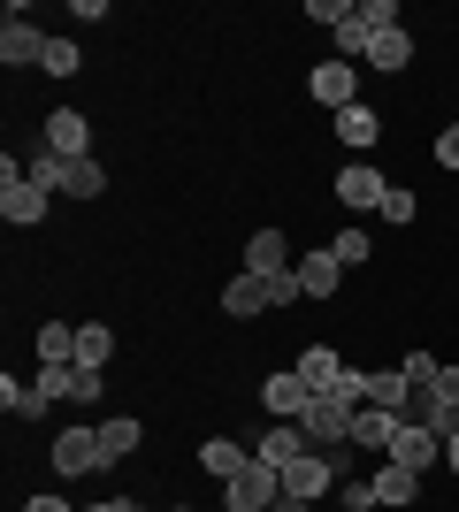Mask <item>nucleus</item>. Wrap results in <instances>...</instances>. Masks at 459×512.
Instances as JSON below:
<instances>
[{
  "mask_svg": "<svg viewBox=\"0 0 459 512\" xmlns=\"http://www.w3.org/2000/svg\"><path fill=\"white\" fill-rule=\"evenodd\" d=\"M0 214H8V230H39L46 214H54V199H46L31 176H16V153L0 161Z\"/></svg>",
  "mask_w": 459,
  "mask_h": 512,
  "instance_id": "1",
  "label": "nucleus"
},
{
  "mask_svg": "<svg viewBox=\"0 0 459 512\" xmlns=\"http://www.w3.org/2000/svg\"><path fill=\"white\" fill-rule=\"evenodd\" d=\"M276 505H284V474L261 467V459H253L238 482H222V512H276Z\"/></svg>",
  "mask_w": 459,
  "mask_h": 512,
  "instance_id": "2",
  "label": "nucleus"
},
{
  "mask_svg": "<svg viewBox=\"0 0 459 512\" xmlns=\"http://www.w3.org/2000/svg\"><path fill=\"white\" fill-rule=\"evenodd\" d=\"M337 482H345V474H337L329 451H306V459H291V467H284V497H291V505H322Z\"/></svg>",
  "mask_w": 459,
  "mask_h": 512,
  "instance_id": "3",
  "label": "nucleus"
},
{
  "mask_svg": "<svg viewBox=\"0 0 459 512\" xmlns=\"http://www.w3.org/2000/svg\"><path fill=\"white\" fill-rule=\"evenodd\" d=\"M299 428H306V444H314V451H345V444H352V406L322 390V398L299 413Z\"/></svg>",
  "mask_w": 459,
  "mask_h": 512,
  "instance_id": "4",
  "label": "nucleus"
},
{
  "mask_svg": "<svg viewBox=\"0 0 459 512\" xmlns=\"http://www.w3.org/2000/svg\"><path fill=\"white\" fill-rule=\"evenodd\" d=\"M108 467V444H100V428H62V436H54V474H100Z\"/></svg>",
  "mask_w": 459,
  "mask_h": 512,
  "instance_id": "5",
  "label": "nucleus"
},
{
  "mask_svg": "<svg viewBox=\"0 0 459 512\" xmlns=\"http://www.w3.org/2000/svg\"><path fill=\"white\" fill-rule=\"evenodd\" d=\"M329 192H337V207H345V214H375V207H383V192H391V184H383V169H368V161H345Z\"/></svg>",
  "mask_w": 459,
  "mask_h": 512,
  "instance_id": "6",
  "label": "nucleus"
},
{
  "mask_svg": "<svg viewBox=\"0 0 459 512\" xmlns=\"http://www.w3.org/2000/svg\"><path fill=\"white\" fill-rule=\"evenodd\" d=\"M314 398H322V390L306 383L299 367H284V375H268V383H261V406L276 413V421H299V413L314 406Z\"/></svg>",
  "mask_w": 459,
  "mask_h": 512,
  "instance_id": "7",
  "label": "nucleus"
},
{
  "mask_svg": "<svg viewBox=\"0 0 459 512\" xmlns=\"http://www.w3.org/2000/svg\"><path fill=\"white\" fill-rule=\"evenodd\" d=\"M306 92H314L329 115H345V107H360V69L352 62H322L314 77H306Z\"/></svg>",
  "mask_w": 459,
  "mask_h": 512,
  "instance_id": "8",
  "label": "nucleus"
},
{
  "mask_svg": "<svg viewBox=\"0 0 459 512\" xmlns=\"http://www.w3.org/2000/svg\"><path fill=\"white\" fill-rule=\"evenodd\" d=\"M0 62H8V69L46 62V31H39V23H23V8H8V16H0Z\"/></svg>",
  "mask_w": 459,
  "mask_h": 512,
  "instance_id": "9",
  "label": "nucleus"
},
{
  "mask_svg": "<svg viewBox=\"0 0 459 512\" xmlns=\"http://www.w3.org/2000/svg\"><path fill=\"white\" fill-rule=\"evenodd\" d=\"M383 459H391V467L429 474V467H444V436H437V428H414V421H406V428H398V444L383 451Z\"/></svg>",
  "mask_w": 459,
  "mask_h": 512,
  "instance_id": "10",
  "label": "nucleus"
},
{
  "mask_svg": "<svg viewBox=\"0 0 459 512\" xmlns=\"http://www.w3.org/2000/svg\"><path fill=\"white\" fill-rule=\"evenodd\" d=\"M46 153H62V161H92V123L77 107H54L46 115Z\"/></svg>",
  "mask_w": 459,
  "mask_h": 512,
  "instance_id": "11",
  "label": "nucleus"
},
{
  "mask_svg": "<svg viewBox=\"0 0 459 512\" xmlns=\"http://www.w3.org/2000/svg\"><path fill=\"white\" fill-rule=\"evenodd\" d=\"M306 451H314V444H306V428H299V421H276V428H261V444H253V459L284 474L291 459H306Z\"/></svg>",
  "mask_w": 459,
  "mask_h": 512,
  "instance_id": "12",
  "label": "nucleus"
},
{
  "mask_svg": "<svg viewBox=\"0 0 459 512\" xmlns=\"http://www.w3.org/2000/svg\"><path fill=\"white\" fill-rule=\"evenodd\" d=\"M284 268H291V237L261 222V230L245 237V276H284Z\"/></svg>",
  "mask_w": 459,
  "mask_h": 512,
  "instance_id": "13",
  "label": "nucleus"
},
{
  "mask_svg": "<svg viewBox=\"0 0 459 512\" xmlns=\"http://www.w3.org/2000/svg\"><path fill=\"white\" fill-rule=\"evenodd\" d=\"M398 428H406L398 413H383V406H360V413H352V451H375V459H383V451L398 444Z\"/></svg>",
  "mask_w": 459,
  "mask_h": 512,
  "instance_id": "14",
  "label": "nucleus"
},
{
  "mask_svg": "<svg viewBox=\"0 0 459 512\" xmlns=\"http://www.w3.org/2000/svg\"><path fill=\"white\" fill-rule=\"evenodd\" d=\"M222 314H230V321L276 314V306H268V283H261V276H230V283H222Z\"/></svg>",
  "mask_w": 459,
  "mask_h": 512,
  "instance_id": "15",
  "label": "nucleus"
},
{
  "mask_svg": "<svg viewBox=\"0 0 459 512\" xmlns=\"http://www.w3.org/2000/svg\"><path fill=\"white\" fill-rule=\"evenodd\" d=\"M291 268H299V291L306 299H329V291H337V283H345V268H337V253H306V260H291Z\"/></svg>",
  "mask_w": 459,
  "mask_h": 512,
  "instance_id": "16",
  "label": "nucleus"
},
{
  "mask_svg": "<svg viewBox=\"0 0 459 512\" xmlns=\"http://www.w3.org/2000/svg\"><path fill=\"white\" fill-rule=\"evenodd\" d=\"M368 62L383 69V77H398V69L414 62V31H406V23H398V31H375V39H368Z\"/></svg>",
  "mask_w": 459,
  "mask_h": 512,
  "instance_id": "17",
  "label": "nucleus"
},
{
  "mask_svg": "<svg viewBox=\"0 0 459 512\" xmlns=\"http://www.w3.org/2000/svg\"><path fill=\"white\" fill-rule=\"evenodd\" d=\"M46 406H54V398H46L39 383H16V375H0V413H8V421H39Z\"/></svg>",
  "mask_w": 459,
  "mask_h": 512,
  "instance_id": "18",
  "label": "nucleus"
},
{
  "mask_svg": "<svg viewBox=\"0 0 459 512\" xmlns=\"http://www.w3.org/2000/svg\"><path fill=\"white\" fill-rule=\"evenodd\" d=\"M199 467L215 474V482H238V474L253 467V451H245V444H230V436H215V444H199Z\"/></svg>",
  "mask_w": 459,
  "mask_h": 512,
  "instance_id": "19",
  "label": "nucleus"
},
{
  "mask_svg": "<svg viewBox=\"0 0 459 512\" xmlns=\"http://www.w3.org/2000/svg\"><path fill=\"white\" fill-rule=\"evenodd\" d=\"M406 398H414V383H406L398 367H375V375H368V406H383V413L406 421Z\"/></svg>",
  "mask_w": 459,
  "mask_h": 512,
  "instance_id": "20",
  "label": "nucleus"
},
{
  "mask_svg": "<svg viewBox=\"0 0 459 512\" xmlns=\"http://www.w3.org/2000/svg\"><path fill=\"white\" fill-rule=\"evenodd\" d=\"M414 497H421V474L414 467H391V459L375 467V505H414Z\"/></svg>",
  "mask_w": 459,
  "mask_h": 512,
  "instance_id": "21",
  "label": "nucleus"
},
{
  "mask_svg": "<svg viewBox=\"0 0 459 512\" xmlns=\"http://www.w3.org/2000/svg\"><path fill=\"white\" fill-rule=\"evenodd\" d=\"M23 176H31V184H39L46 199H62V192H69V161H62V153H46V146L31 153V161H23Z\"/></svg>",
  "mask_w": 459,
  "mask_h": 512,
  "instance_id": "22",
  "label": "nucleus"
},
{
  "mask_svg": "<svg viewBox=\"0 0 459 512\" xmlns=\"http://www.w3.org/2000/svg\"><path fill=\"white\" fill-rule=\"evenodd\" d=\"M291 367H299V375H306V383H314V390H337V375H345V360H337L329 344H306V352H299V360H291Z\"/></svg>",
  "mask_w": 459,
  "mask_h": 512,
  "instance_id": "23",
  "label": "nucleus"
},
{
  "mask_svg": "<svg viewBox=\"0 0 459 512\" xmlns=\"http://www.w3.org/2000/svg\"><path fill=\"white\" fill-rule=\"evenodd\" d=\"M39 367H77V329L69 321H46L39 329Z\"/></svg>",
  "mask_w": 459,
  "mask_h": 512,
  "instance_id": "24",
  "label": "nucleus"
},
{
  "mask_svg": "<svg viewBox=\"0 0 459 512\" xmlns=\"http://www.w3.org/2000/svg\"><path fill=\"white\" fill-rule=\"evenodd\" d=\"M375 138H383V123H375V107H345V115H337V146H375Z\"/></svg>",
  "mask_w": 459,
  "mask_h": 512,
  "instance_id": "25",
  "label": "nucleus"
},
{
  "mask_svg": "<svg viewBox=\"0 0 459 512\" xmlns=\"http://www.w3.org/2000/svg\"><path fill=\"white\" fill-rule=\"evenodd\" d=\"M108 360H115V329L77 321V367H108Z\"/></svg>",
  "mask_w": 459,
  "mask_h": 512,
  "instance_id": "26",
  "label": "nucleus"
},
{
  "mask_svg": "<svg viewBox=\"0 0 459 512\" xmlns=\"http://www.w3.org/2000/svg\"><path fill=\"white\" fill-rule=\"evenodd\" d=\"M138 436H146V428H138V413H115V421H100V444H108V467H115V459H131V451H138Z\"/></svg>",
  "mask_w": 459,
  "mask_h": 512,
  "instance_id": "27",
  "label": "nucleus"
},
{
  "mask_svg": "<svg viewBox=\"0 0 459 512\" xmlns=\"http://www.w3.org/2000/svg\"><path fill=\"white\" fill-rule=\"evenodd\" d=\"M108 398V367H69V406H100Z\"/></svg>",
  "mask_w": 459,
  "mask_h": 512,
  "instance_id": "28",
  "label": "nucleus"
},
{
  "mask_svg": "<svg viewBox=\"0 0 459 512\" xmlns=\"http://www.w3.org/2000/svg\"><path fill=\"white\" fill-rule=\"evenodd\" d=\"M108 192V169H100V161H69V192L62 199H100Z\"/></svg>",
  "mask_w": 459,
  "mask_h": 512,
  "instance_id": "29",
  "label": "nucleus"
},
{
  "mask_svg": "<svg viewBox=\"0 0 459 512\" xmlns=\"http://www.w3.org/2000/svg\"><path fill=\"white\" fill-rule=\"evenodd\" d=\"M329 253H337V268H360V260L375 253V245H368V230L352 222V230H337V237H329Z\"/></svg>",
  "mask_w": 459,
  "mask_h": 512,
  "instance_id": "30",
  "label": "nucleus"
},
{
  "mask_svg": "<svg viewBox=\"0 0 459 512\" xmlns=\"http://www.w3.org/2000/svg\"><path fill=\"white\" fill-rule=\"evenodd\" d=\"M375 214H383L391 230H406V222H414V214H421V199L406 192V184H391V192H383V207H375Z\"/></svg>",
  "mask_w": 459,
  "mask_h": 512,
  "instance_id": "31",
  "label": "nucleus"
},
{
  "mask_svg": "<svg viewBox=\"0 0 459 512\" xmlns=\"http://www.w3.org/2000/svg\"><path fill=\"white\" fill-rule=\"evenodd\" d=\"M46 77H77V39H46Z\"/></svg>",
  "mask_w": 459,
  "mask_h": 512,
  "instance_id": "32",
  "label": "nucleus"
},
{
  "mask_svg": "<svg viewBox=\"0 0 459 512\" xmlns=\"http://www.w3.org/2000/svg\"><path fill=\"white\" fill-rule=\"evenodd\" d=\"M352 8H360V0H306V23H329V31H337V23H352Z\"/></svg>",
  "mask_w": 459,
  "mask_h": 512,
  "instance_id": "33",
  "label": "nucleus"
},
{
  "mask_svg": "<svg viewBox=\"0 0 459 512\" xmlns=\"http://www.w3.org/2000/svg\"><path fill=\"white\" fill-rule=\"evenodd\" d=\"M329 398H345L352 413L368 406V375H360V367H345V375H337V390H329Z\"/></svg>",
  "mask_w": 459,
  "mask_h": 512,
  "instance_id": "34",
  "label": "nucleus"
},
{
  "mask_svg": "<svg viewBox=\"0 0 459 512\" xmlns=\"http://www.w3.org/2000/svg\"><path fill=\"white\" fill-rule=\"evenodd\" d=\"M437 367H444V360H429V352H406V360H398V375L421 390V383H437Z\"/></svg>",
  "mask_w": 459,
  "mask_h": 512,
  "instance_id": "35",
  "label": "nucleus"
},
{
  "mask_svg": "<svg viewBox=\"0 0 459 512\" xmlns=\"http://www.w3.org/2000/svg\"><path fill=\"white\" fill-rule=\"evenodd\" d=\"M360 23L368 31H398V0H360Z\"/></svg>",
  "mask_w": 459,
  "mask_h": 512,
  "instance_id": "36",
  "label": "nucleus"
},
{
  "mask_svg": "<svg viewBox=\"0 0 459 512\" xmlns=\"http://www.w3.org/2000/svg\"><path fill=\"white\" fill-rule=\"evenodd\" d=\"M337 497H345V512H375V482H352V474H345Z\"/></svg>",
  "mask_w": 459,
  "mask_h": 512,
  "instance_id": "37",
  "label": "nucleus"
},
{
  "mask_svg": "<svg viewBox=\"0 0 459 512\" xmlns=\"http://www.w3.org/2000/svg\"><path fill=\"white\" fill-rule=\"evenodd\" d=\"M421 390H437L444 413H459V360H452V367H437V383H421Z\"/></svg>",
  "mask_w": 459,
  "mask_h": 512,
  "instance_id": "38",
  "label": "nucleus"
},
{
  "mask_svg": "<svg viewBox=\"0 0 459 512\" xmlns=\"http://www.w3.org/2000/svg\"><path fill=\"white\" fill-rule=\"evenodd\" d=\"M429 153H437V169H459V123H444V130H437V146H429Z\"/></svg>",
  "mask_w": 459,
  "mask_h": 512,
  "instance_id": "39",
  "label": "nucleus"
},
{
  "mask_svg": "<svg viewBox=\"0 0 459 512\" xmlns=\"http://www.w3.org/2000/svg\"><path fill=\"white\" fill-rule=\"evenodd\" d=\"M444 474H452V482H459V428H452V436H444Z\"/></svg>",
  "mask_w": 459,
  "mask_h": 512,
  "instance_id": "40",
  "label": "nucleus"
},
{
  "mask_svg": "<svg viewBox=\"0 0 459 512\" xmlns=\"http://www.w3.org/2000/svg\"><path fill=\"white\" fill-rule=\"evenodd\" d=\"M85 512H138L131 497H100V505H85Z\"/></svg>",
  "mask_w": 459,
  "mask_h": 512,
  "instance_id": "41",
  "label": "nucleus"
},
{
  "mask_svg": "<svg viewBox=\"0 0 459 512\" xmlns=\"http://www.w3.org/2000/svg\"><path fill=\"white\" fill-rule=\"evenodd\" d=\"M23 512H69V505H62V497H31Z\"/></svg>",
  "mask_w": 459,
  "mask_h": 512,
  "instance_id": "42",
  "label": "nucleus"
},
{
  "mask_svg": "<svg viewBox=\"0 0 459 512\" xmlns=\"http://www.w3.org/2000/svg\"><path fill=\"white\" fill-rule=\"evenodd\" d=\"M276 512H314V505H291V497H284V505H276Z\"/></svg>",
  "mask_w": 459,
  "mask_h": 512,
  "instance_id": "43",
  "label": "nucleus"
},
{
  "mask_svg": "<svg viewBox=\"0 0 459 512\" xmlns=\"http://www.w3.org/2000/svg\"><path fill=\"white\" fill-rule=\"evenodd\" d=\"M176 512H199V505H176Z\"/></svg>",
  "mask_w": 459,
  "mask_h": 512,
  "instance_id": "44",
  "label": "nucleus"
}]
</instances>
